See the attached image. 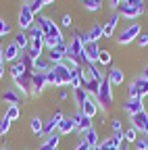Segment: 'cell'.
I'll use <instances>...</instances> for the list:
<instances>
[{
	"mask_svg": "<svg viewBox=\"0 0 148 150\" xmlns=\"http://www.w3.org/2000/svg\"><path fill=\"white\" fill-rule=\"evenodd\" d=\"M73 150H92V148H90V146H88V144H86V142L81 140V142H79V144H77L75 148H73Z\"/></svg>",
	"mask_w": 148,
	"mask_h": 150,
	"instance_id": "cell-44",
	"label": "cell"
},
{
	"mask_svg": "<svg viewBox=\"0 0 148 150\" xmlns=\"http://www.w3.org/2000/svg\"><path fill=\"white\" fill-rule=\"evenodd\" d=\"M98 54H100L98 42H88V44H84V56H86V63H88V65H98Z\"/></svg>",
	"mask_w": 148,
	"mask_h": 150,
	"instance_id": "cell-9",
	"label": "cell"
},
{
	"mask_svg": "<svg viewBox=\"0 0 148 150\" xmlns=\"http://www.w3.org/2000/svg\"><path fill=\"white\" fill-rule=\"evenodd\" d=\"M123 140H125V144H134V142L138 140V131H136L134 127H127V129L123 131Z\"/></svg>",
	"mask_w": 148,
	"mask_h": 150,
	"instance_id": "cell-31",
	"label": "cell"
},
{
	"mask_svg": "<svg viewBox=\"0 0 148 150\" xmlns=\"http://www.w3.org/2000/svg\"><path fill=\"white\" fill-rule=\"evenodd\" d=\"M71 131H75V123H73L71 117H65V119L59 123V134H61V136H69Z\"/></svg>",
	"mask_w": 148,
	"mask_h": 150,
	"instance_id": "cell-21",
	"label": "cell"
},
{
	"mask_svg": "<svg viewBox=\"0 0 148 150\" xmlns=\"http://www.w3.org/2000/svg\"><path fill=\"white\" fill-rule=\"evenodd\" d=\"M117 23H119V13H113V15L108 17V21L102 25V27H104V38H110V35L115 33V29H117Z\"/></svg>",
	"mask_w": 148,
	"mask_h": 150,
	"instance_id": "cell-19",
	"label": "cell"
},
{
	"mask_svg": "<svg viewBox=\"0 0 148 150\" xmlns=\"http://www.w3.org/2000/svg\"><path fill=\"white\" fill-rule=\"evenodd\" d=\"M84 90L90 94V96H96V94H98V90H100V81H96V79H90V81H86V83H84Z\"/></svg>",
	"mask_w": 148,
	"mask_h": 150,
	"instance_id": "cell-27",
	"label": "cell"
},
{
	"mask_svg": "<svg viewBox=\"0 0 148 150\" xmlns=\"http://www.w3.org/2000/svg\"><path fill=\"white\" fill-rule=\"evenodd\" d=\"M134 148H136V150H148V136L138 134V140L134 142Z\"/></svg>",
	"mask_w": 148,
	"mask_h": 150,
	"instance_id": "cell-32",
	"label": "cell"
},
{
	"mask_svg": "<svg viewBox=\"0 0 148 150\" xmlns=\"http://www.w3.org/2000/svg\"><path fill=\"white\" fill-rule=\"evenodd\" d=\"M108 4L113 6L115 11H117V8H119V4H121V0H108Z\"/></svg>",
	"mask_w": 148,
	"mask_h": 150,
	"instance_id": "cell-47",
	"label": "cell"
},
{
	"mask_svg": "<svg viewBox=\"0 0 148 150\" xmlns=\"http://www.w3.org/2000/svg\"><path fill=\"white\" fill-rule=\"evenodd\" d=\"M142 77H144V79H146V81H148V65H146V67H144V69H142Z\"/></svg>",
	"mask_w": 148,
	"mask_h": 150,
	"instance_id": "cell-48",
	"label": "cell"
},
{
	"mask_svg": "<svg viewBox=\"0 0 148 150\" xmlns=\"http://www.w3.org/2000/svg\"><path fill=\"white\" fill-rule=\"evenodd\" d=\"M59 98H61V100H67V98H69V92H67V90H61V92H59Z\"/></svg>",
	"mask_w": 148,
	"mask_h": 150,
	"instance_id": "cell-46",
	"label": "cell"
},
{
	"mask_svg": "<svg viewBox=\"0 0 148 150\" xmlns=\"http://www.w3.org/2000/svg\"><path fill=\"white\" fill-rule=\"evenodd\" d=\"M11 33V25L4 21V19H0V38L2 35H8Z\"/></svg>",
	"mask_w": 148,
	"mask_h": 150,
	"instance_id": "cell-40",
	"label": "cell"
},
{
	"mask_svg": "<svg viewBox=\"0 0 148 150\" xmlns=\"http://www.w3.org/2000/svg\"><path fill=\"white\" fill-rule=\"evenodd\" d=\"M119 150H132V148H129V144H123V146H121Z\"/></svg>",
	"mask_w": 148,
	"mask_h": 150,
	"instance_id": "cell-51",
	"label": "cell"
},
{
	"mask_svg": "<svg viewBox=\"0 0 148 150\" xmlns=\"http://www.w3.org/2000/svg\"><path fill=\"white\" fill-rule=\"evenodd\" d=\"M71 75H73V71L65 63H59V65H52V69L46 73V79L54 88H63V86L71 83Z\"/></svg>",
	"mask_w": 148,
	"mask_h": 150,
	"instance_id": "cell-1",
	"label": "cell"
},
{
	"mask_svg": "<svg viewBox=\"0 0 148 150\" xmlns=\"http://www.w3.org/2000/svg\"><path fill=\"white\" fill-rule=\"evenodd\" d=\"M61 134H59V131H54V134H50V136H46V144H50V146H54V148H59V144H61Z\"/></svg>",
	"mask_w": 148,
	"mask_h": 150,
	"instance_id": "cell-34",
	"label": "cell"
},
{
	"mask_svg": "<svg viewBox=\"0 0 148 150\" xmlns=\"http://www.w3.org/2000/svg\"><path fill=\"white\" fill-rule=\"evenodd\" d=\"M38 150H57L54 146H50V144H46V142H42L40 146H38Z\"/></svg>",
	"mask_w": 148,
	"mask_h": 150,
	"instance_id": "cell-45",
	"label": "cell"
},
{
	"mask_svg": "<svg viewBox=\"0 0 148 150\" xmlns=\"http://www.w3.org/2000/svg\"><path fill=\"white\" fill-rule=\"evenodd\" d=\"M29 8H31V13H33V15H38V13L44 8V2H42V0H31Z\"/></svg>",
	"mask_w": 148,
	"mask_h": 150,
	"instance_id": "cell-38",
	"label": "cell"
},
{
	"mask_svg": "<svg viewBox=\"0 0 148 150\" xmlns=\"http://www.w3.org/2000/svg\"><path fill=\"white\" fill-rule=\"evenodd\" d=\"M15 44L19 46V50H27L29 48V35L25 31H19V33L15 35Z\"/></svg>",
	"mask_w": 148,
	"mask_h": 150,
	"instance_id": "cell-25",
	"label": "cell"
},
{
	"mask_svg": "<svg viewBox=\"0 0 148 150\" xmlns=\"http://www.w3.org/2000/svg\"><path fill=\"white\" fill-rule=\"evenodd\" d=\"M0 63H4V48H2V44H0Z\"/></svg>",
	"mask_w": 148,
	"mask_h": 150,
	"instance_id": "cell-49",
	"label": "cell"
},
{
	"mask_svg": "<svg viewBox=\"0 0 148 150\" xmlns=\"http://www.w3.org/2000/svg\"><path fill=\"white\" fill-rule=\"evenodd\" d=\"M46 86H48L46 73H33V96H40Z\"/></svg>",
	"mask_w": 148,
	"mask_h": 150,
	"instance_id": "cell-14",
	"label": "cell"
},
{
	"mask_svg": "<svg viewBox=\"0 0 148 150\" xmlns=\"http://www.w3.org/2000/svg\"><path fill=\"white\" fill-rule=\"evenodd\" d=\"M136 44H138L140 48H144V46H148V31H142V33L138 35V40H136Z\"/></svg>",
	"mask_w": 148,
	"mask_h": 150,
	"instance_id": "cell-39",
	"label": "cell"
},
{
	"mask_svg": "<svg viewBox=\"0 0 148 150\" xmlns=\"http://www.w3.org/2000/svg\"><path fill=\"white\" fill-rule=\"evenodd\" d=\"M42 2H44V6H46V4H52L54 0H42Z\"/></svg>",
	"mask_w": 148,
	"mask_h": 150,
	"instance_id": "cell-52",
	"label": "cell"
},
{
	"mask_svg": "<svg viewBox=\"0 0 148 150\" xmlns=\"http://www.w3.org/2000/svg\"><path fill=\"white\" fill-rule=\"evenodd\" d=\"M23 4H31V0H23Z\"/></svg>",
	"mask_w": 148,
	"mask_h": 150,
	"instance_id": "cell-53",
	"label": "cell"
},
{
	"mask_svg": "<svg viewBox=\"0 0 148 150\" xmlns=\"http://www.w3.org/2000/svg\"><path fill=\"white\" fill-rule=\"evenodd\" d=\"M19 61L25 65V71H29V73H33V59L27 54V52H23V56H19Z\"/></svg>",
	"mask_w": 148,
	"mask_h": 150,
	"instance_id": "cell-35",
	"label": "cell"
},
{
	"mask_svg": "<svg viewBox=\"0 0 148 150\" xmlns=\"http://www.w3.org/2000/svg\"><path fill=\"white\" fill-rule=\"evenodd\" d=\"M38 25L40 29H42V33L44 35H52V38H63V33H61V27L52 21L50 17H44V15H40V19H38Z\"/></svg>",
	"mask_w": 148,
	"mask_h": 150,
	"instance_id": "cell-6",
	"label": "cell"
},
{
	"mask_svg": "<svg viewBox=\"0 0 148 150\" xmlns=\"http://www.w3.org/2000/svg\"><path fill=\"white\" fill-rule=\"evenodd\" d=\"M4 73H6V71H4V63H0V79L4 77Z\"/></svg>",
	"mask_w": 148,
	"mask_h": 150,
	"instance_id": "cell-50",
	"label": "cell"
},
{
	"mask_svg": "<svg viewBox=\"0 0 148 150\" xmlns=\"http://www.w3.org/2000/svg\"><path fill=\"white\" fill-rule=\"evenodd\" d=\"M6 73L11 75L13 79H17L19 75H23V73H25V65H23L21 61H17V63H13V65L8 67V71H6Z\"/></svg>",
	"mask_w": 148,
	"mask_h": 150,
	"instance_id": "cell-23",
	"label": "cell"
},
{
	"mask_svg": "<svg viewBox=\"0 0 148 150\" xmlns=\"http://www.w3.org/2000/svg\"><path fill=\"white\" fill-rule=\"evenodd\" d=\"M81 2H84V0H81Z\"/></svg>",
	"mask_w": 148,
	"mask_h": 150,
	"instance_id": "cell-58",
	"label": "cell"
},
{
	"mask_svg": "<svg viewBox=\"0 0 148 150\" xmlns=\"http://www.w3.org/2000/svg\"><path fill=\"white\" fill-rule=\"evenodd\" d=\"M17 90H19L21 96H33V73L25 71L23 75H19L17 79H13Z\"/></svg>",
	"mask_w": 148,
	"mask_h": 150,
	"instance_id": "cell-5",
	"label": "cell"
},
{
	"mask_svg": "<svg viewBox=\"0 0 148 150\" xmlns=\"http://www.w3.org/2000/svg\"><path fill=\"white\" fill-rule=\"evenodd\" d=\"M29 127H31V131L35 136H42V129H44V121L40 119V117H33L31 121H29Z\"/></svg>",
	"mask_w": 148,
	"mask_h": 150,
	"instance_id": "cell-28",
	"label": "cell"
},
{
	"mask_svg": "<svg viewBox=\"0 0 148 150\" xmlns=\"http://www.w3.org/2000/svg\"><path fill=\"white\" fill-rule=\"evenodd\" d=\"M106 77H108L110 86H123V81H125V73H123V69L113 67V69L106 73Z\"/></svg>",
	"mask_w": 148,
	"mask_h": 150,
	"instance_id": "cell-15",
	"label": "cell"
},
{
	"mask_svg": "<svg viewBox=\"0 0 148 150\" xmlns=\"http://www.w3.org/2000/svg\"><path fill=\"white\" fill-rule=\"evenodd\" d=\"M21 56V50H19V46H17L15 42H11V44H6L4 46V63H17V59Z\"/></svg>",
	"mask_w": 148,
	"mask_h": 150,
	"instance_id": "cell-12",
	"label": "cell"
},
{
	"mask_svg": "<svg viewBox=\"0 0 148 150\" xmlns=\"http://www.w3.org/2000/svg\"><path fill=\"white\" fill-rule=\"evenodd\" d=\"M129 2H132V4H134V6H136V8L140 11V13H142V11L146 8V4H144V0H129Z\"/></svg>",
	"mask_w": 148,
	"mask_h": 150,
	"instance_id": "cell-43",
	"label": "cell"
},
{
	"mask_svg": "<svg viewBox=\"0 0 148 150\" xmlns=\"http://www.w3.org/2000/svg\"><path fill=\"white\" fill-rule=\"evenodd\" d=\"M50 69H52V63L48 56H38L33 61V73H48Z\"/></svg>",
	"mask_w": 148,
	"mask_h": 150,
	"instance_id": "cell-16",
	"label": "cell"
},
{
	"mask_svg": "<svg viewBox=\"0 0 148 150\" xmlns=\"http://www.w3.org/2000/svg\"><path fill=\"white\" fill-rule=\"evenodd\" d=\"M140 33H142V25H140V23H129L123 31H119V35H117V44H121V46L132 44V42L138 40Z\"/></svg>",
	"mask_w": 148,
	"mask_h": 150,
	"instance_id": "cell-4",
	"label": "cell"
},
{
	"mask_svg": "<svg viewBox=\"0 0 148 150\" xmlns=\"http://www.w3.org/2000/svg\"><path fill=\"white\" fill-rule=\"evenodd\" d=\"M110 63H113V54H110L108 50H100V54H98V65H100V67H108Z\"/></svg>",
	"mask_w": 148,
	"mask_h": 150,
	"instance_id": "cell-29",
	"label": "cell"
},
{
	"mask_svg": "<svg viewBox=\"0 0 148 150\" xmlns=\"http://www.w3.org/2000/svg\"><path fill=\"white\" fill-rule=\"evenodd\" d=\"M94 150H100V148H98V146H96V148H94Z\"/></svg>",
	"mask_w": 148,
	"mask_h": 150,
	"instance_id": "cell-55",
	"label": "cell"
},
{
	"mask_svg": "<svg viewBox=\"0 0 148 150\" xmlns=\"http://www.w3.org/2000/svg\"><path fill=\"white\" fill-rule=\"evenodd\" d=\"M33 13H31V8H29V4H23L21 6V11H19V29L21 31H29L33 25H35V21H33Z\"/></svg>",
	"mask_w": 148,
	"mask_h": 150,
	"instance_id": "cell-7",
	"label": "cell"
},
{
	"mask_svg": "<svg viewBox=\"0 0 148 150\" xmlns=\"http://www.w3.org/2000/svg\"><path fill=\"white\" fill-rule=\"evenodd\" d=\"M73 98H75V104L81 108V106L86 104V100L90 98V94H88L84 88H77V90H73Z\"/></svg>",
	"mask_w": 148,
	"mask_h": 150,
	"instance_id": "cell-24",
	"label": "cell"
},
{
	"mask_svg": "<svg viewBox=\"0 0 148 150\" xmlns=\"http://www.w3.org/2000/svg\"><path fill=\"white\" fill-rule=\"evenodd\" d=\"M2 150H8V148H2Z\"/></svg>",
	"mask_w": 148,
	"mask_h": 150,
	"instance_id": "cell-57",
	"label": "cell"
},
{
	"mask_svg": "<svg viewBox=\"0 0 148 150\" xmlns=\"http://www.w3.org/2000/svg\"><path fill=\"white\" fill-rule=\"evenodd\" d=\"M84 71L90 75L92 79H96V81H102V79H104V73H100L98 65H86V67H84Z\"/></svg>",
	"mask_w": 148,
	"mask_h": 150,
	"instance_id": "cell-22",
	"label": "cell"
},
{
	"mask_svg": "<svg viewBox=\"0 0 148 150\" xmlns=\"http://www.w3.org/2000/svg\"><path fill=\"white\" fill-rule=\"evenodd\" d=\"M129 121H132V127L138 131V134L148 136V112H146V110L138 112V115H132V117H129Z\"/></svg>",
	"mask_w": 148,
	"mask_h": 150,
	"instance_id": "cell-8",
	"label": "cell"
},
{
	"mask_svg": "<svg viewBox=\"0 0 148 150\" xmlns=\"http://www.w3.org/2000/svg\"><path fill=\"white\" fill-rule=\"evenodd\" d=\"M110 127H113V131H115V134H117V131H121V119H110Z\"/></svg>",
	"mask_w": 148,
	"mask_h": 150,
	"instance_id": "cell-41",
	"label": "cell"
},
{
	"mask_svg": "<svg viewBox=\"0 0 148 150\" xmlns=\"http://www.w3.org/2000/svg\"><path fill=\"white\" fill-rule=\"evenodd\" d=\"M117 13H119V17H125V19H129V21H134V19H138L142 15L132 2H121L119 8H117Z\"/></svg>",
	"mask_w": 148,
	"mask_h": 150,
	"instance_id": "cell-10",
	"label": "cell"
},
{
	"mask_svg": "<svg viewBox=\"0 0 148 150\" xmlns=\"http://www.w3.org/2000/svg\"><path fill=\"white\" fill-rule=\"evenodd\" d=\"M92 129V119L90 117H81V121H79V125L75 127V131H77V134H86V131H90Z\"/></svg>",
	"mask_w": 148,
	"mask_h": 150,
	"instance_id": "cell-30",
	"label": "cell"
},
{
	"mask_svg": "<svg viewBox=\"0 0 148 150\" xmlns=\"http://www.w3.org/2000/svg\"><path fill=\"white\" fill-rule=\"evenodd\" d=\"M86 35H88V42H98V40L104 38V27L100 23H94V25L86 31Z\"/></svg>",
	"mask_w": 148,
	"mask_h": 150,
	"instance_id": "cell-17",
	"label": "cell"
},
{
	"mask_svg": "<svg viewBox=\"0 0 148 150\" xmlns=\"http://www.w3.org/2000/svg\"><path fill=\"white\" fill-rule=\"evenodd\" d=\"M121 106H123V110L127 112L129 117H132V115H138V112H142V110H146V108H144V100H142V98L125 100V102H123Z\"/></svg>",
	"mask_w": 148,
	"mask_h": 150,
	"instance_id": "cell-11",
	"label": "cell"
},
{
	"mask_svg": "<svg viewBox=\"0 0 148 150\" xmlns=\"http://www.w3.org/2000/svg\"><path fill=\"white\" fill-rule=\"evenodd\" d=\"M2 100L11 106V104H19V100H21V94L17 92V90H13V88H4L2 90Z\"/></svg>",
	"mask_w": 148,
	"mask_h": 150,
	"instance_id": "cell-18",
	"label": "cell"
},
{
	"mask_svg": "<svg viewBox=\"0 0 148 150\" xmlns=\"http://www.w3.org/2000/svg\"><path fill=\"white\" fill-rule=\"evenodd\" d=\"M79 110L84 112L86 117H90V119H94V117L98 115V110H100V108H98V102H96V98H94V96H90V98L86 100V104H84V106H81Z\"/></svg>",
	"mask_w": 148,
	"mask_h": 150,
	"instance_id": "cell-13",
	"label": "cell"
},
{
	"mask_svg": "<svg viewBox=\"0 0 148 150\" xmlns=\"http://www.w3.org/2000/svg\"><path fill=\"white\" fill-rule=\"evenodd\" d=\"M73 23H71V15H63V19H61V27H71Z\"/></svg>",
	"mask_w": 148,
	"mask_h": 150,
	"instance_id": "cell-42",
	"label": "cell"
},
{
	"mask_svg": "<svg viewBox=\"0 0 148 150\" xmlns=\"http://www.w3.org/2000/svg\"><path fill=\"white\" fill-rule=\"evenodd\" d=\"M121 2H129V0H121Z\"/></svg>",
	"mask_w": 148,
	"mask_h": 150,
	"instance_id": "cell-54",
	"label": "cell"
},
{
	"mask_svg": "<svg viewBox=\"0 0 148 150\" xmlns=\"http://www.w3.org/2000/svg\"><path fill=\"white\" fill-rule=\"evenodd\" d=\"M146 13H148V4H146Z\"/></svg>",
	"mask_w": 148,
	"mask_h": 150,
	"instance_id": "cell-56",
	"label": "cell"
},
{
	"mask_svg": "<svg viewBox=\"0 0 148 150\" xmlns=\"http://www.w3.org/2000/svg\"><path fill=\"white\" fill-rule=\"evenodd\" d=\"M27 35H29V40H44V33H42V29H40L38 25H33V27L27 31Z\"/></svg>",
	"mask_w": 148,
	"mask_h": 150,
	"instance_id": "cell-37",
	"label": "cell"
},
{
	"mask_svg": "<svg viewBox=\"0 0 148 150\" xmlns=\"http://www.w3.org/2000/svg\"><path fill=\"white\" fill-rule=\"evenodd\" d=\"M94 98H96L100 110H108V106L113 104V86H110L108 77H104L100 81V90H98V94H96Z\"/></svg>",
	"mask_w": 148,
	"mask_h": 150,
	"instance_id": "cell-2",
	"label": "cell"
},
{
	"mask_svg": "<svg viewBox=\"0 0 148 150\" xmlns=\"http://www.w3.org/2000/svg\"><path fill=\"white\" fill-rule=\"evenodd\" d=\"M84 142H86L92 150H94V148L100 144V140H98V131H96L94 127H92L90 131H86V134H84Z\"/></svg>",
	"mask_w": 148,
	"mask_h": 150,
	"instance_id": "cell-20",
	"label": "cell"
},
{
	"mask_svg": "<svg viewBox=\"0 0 148 150\" xmlns=\"http://www.w3.org/2000/svg\"><path fill=\"white\" fill-rule=\"evenodd\" d=\"M84 8L86 11H90V13H98L100 8H102V0H84Z\"/></svg>",
	"mask_w": 148,
	"mask_h": 150,
	"instance_id": "cell-26",
	"label": "cell"
},
{
	"mask_svg": "<svg viewBox=\"0 0 148 150\" xmlns=\"http://www.w3.org/2000/svg\"><path fill=\"white\" fill-rule=\"evenodd\" d=\"M144 96H148V81L142 77H136L132 83H129V88H127V100H134V98H142L144 100Z\"/></svg>",
	"mask_w": 148,
	"mask_h": 150,
	"instance_id": "cell-3",
	"label": "cell"
},
{
	"mask_svg": "<svg viewBox=\"0 0 148 150\" xmlns=\"http://www.w3.org/2000/svg\"><path fill=\"white\" fill-rule=\"evenodd\" d=\"M11 123H13V121H11L6 115H4L2 119H0V136H6L8 131H11Z\"/></svg>",
	"mask_w": 148,
	"mask_h": 150,
	"instance_id": "cell-36",
	"label": "cell"
},
{
	"mask_svg": "<svg viewBox=\"0 0 148 150\" xmlns=\"http://www.w3.org/2000/svg\"><path fill=\"white\" fill-rule=\"evenodd\" d=\"M19 115H21V110H19V106H17V104L6 106V117H8L11 121H17V119H19Z\"/></svg>",
	"mask_w": 148,
	"mask_h": 150,
	"instance_id": "cell-33",
	"label": "cell"
}]
</instances>
